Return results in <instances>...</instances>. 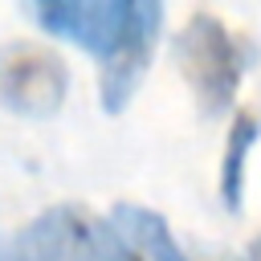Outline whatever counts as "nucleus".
<instances>
[{
	"label": "nucleus",
	"instance_id": "obj_1",
	"mask_svg": "<svg viewBox=\"0 0 261 261\" xmlns=\"http://www.w3.org/2000/svg\"><path fill=\"white\" fill-rule=\"evenodd\" d=\"M29 16L98 57V98L106 114H122L147 77L163 33V4L155 0H37Z\"/></svg>",
	"mask_w": 261,
	"mask_h": 261
},
{
	"label": "nucleus",
	"instance_id": "obj_2",
	"mask_svg": "<svg viewBox=\"0 0 261 261\" xmlns=\"http://www.w3.org/2000/svg\"><path fill=\"white\" fill-rule=\"evenodd\" d=\"M253 57H257V49L249 41H241L212 12H192L184 20V29L175 33L179 73H184V82L196 94L204 114H224L232 106L241 73L249 69Z\"/></svg>",
	"mask_w": 261,
	"mask_h": 261
},
{
	"label": "nucleus",
	"instance_id": "obj_3",
	"mask_svg": "<svg viewBox=\"0 0 261 261\" xmlns=\"http://www.w3.org/2000/svg\"><path fill=\"white\" fill-rule=\"evenodd\" d=\"M16 245L33 261H143L114 220H102L82 204L45 208L33 224H24Z\"/></svg>",
	"mask_w": 261,
	"mask_h": 261
},
{
	"label": "nucleus",
	"instance_id": "obj_4",
	"mask_svg": "<svg viewBox=\"0 0 261 261\" xmlns=\"http://www.w3.org/2000/svg\"><path fill=\"white\" fill-rule=\"evenodd\" d=\"M69 94V69L65 61L33 41H8L0 45V102L29 118H49L61 110Z\"/></svg>",
	"mask_w": 261,
	"mask_h": 261
},
{
	"label": "nucleus",
	"instance_id": "obj_5",
	"mask_svg": "<svg viewBox=\"0 0 261 261\" xmlns=\"http://www.w3.org/2000/svg\"><path fill=\"white\" fill-rule=\"evenodd\" d=\"M110 220H114V228L130 241V249L143 253V257H151V261H208V257H192V253L175 241L171 224H167L159 212L143 208V204L122 200V204L110 208Z\"/></svg>",
	"mask_w": 261,
	"mask_h": 261
},
{
	"label": "nucleus",
	"instance_id": "obj_6",
	"mask_svg": "<svg viewBox=\"0 0 261 261\" xmlns=\"http://www.w3.org/2000/svg\"><path fill=\"white\" fill-rule=\"evenodd\" d=\"M261 139V118L241 110L228 126V143H224V163H220V200L228 212H241V196H245V159L253 151V143Z\"/></svg>",
	"mask_w": 261,
	"mask_h": 261
},
{
	"label": "nucleus",
	"instance_id": "obj_7",
	"mask_svg": "<svg viewBox=\"0 0 261 261\" xmlns=\"http://www.w3.org/2000/svg\"><path fill=\"white\" fill-rule=\"evenodd\" d=\"M0 261H33V257H29V253L12 241V245H0Z\"/></svg>",
	"mask_w": 261,
	"mask_h": 261
},
{
	"label": "nucleus",
	"instance_id": "obj_8",
	"mask_svg": "<svg viewBox=\"0 0 261 261\" xmlns=\"http://www.w3.org/2000/svg\"><path fill=\"white\" fill-rule=\"evenodd\" d=\"M249 261H261V237L253 241V249H249Z\"/></svg>",
	"mask_w": 261,
	"mask_h": 261
}]
</instances>
